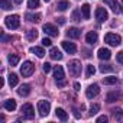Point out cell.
Masks as SVG:
<instances>
[{
  "label": "cell",
  "mask_w": 123,
  "mask_h": 123,
  "mask_svg": "<svg viewBox=\"0 0 123 123\" xmlns=\"http://www.w3.org/2000/svg\"><path fill=\"white\" fill-rule=\"evenodd\" d=\"M29 93H31V86L29 84H22L18 88V94L20 97H26V96H29Z\"/></svg>",
  "instance_id": "cell-14"
},
{
  "label": "cell",
  "mask_w": 123,
  "mask_h": 123,
  "mask_svg": "<svg viewBox=\"0 0 123 123\" xmlns=\"http://www.w3.org/2000/svg\"><path fill=\"white\" fill-rule=\"evenodd\" d=\"M104 42H106V43H109V45H111V46H117V45H120L122 38H120L119 35H116V33L109 32V33L104 36Z\"/></svg>",
  "instance_id": "cell-5"
},
{
  "label": "cell",
  "mask_w": 123,
  "mask_h": 123,
  "mask_svg": "<svg viewBox=\"0 0 123 123\" xmlns=\"http://www.w3.org/2000/svg\"><path fill=\"white\" fill-rule=\"evenodd\" d=\"M96 19L98 22H106L109 19V13L104 7H97L96 9Z\"/></svg>",
  "instance_id": "cell-9"
},
{
  "label": "cell",
  "mask_w": 123,
  "mask_h": 123,
  "mask_svg": "<svg viewBox=\"0 0 123 123\" xmlns=\"http://www.w3.org/2000/svg\"><path fill=\"white\" fill-rule=\"evenodd\" d=\"M97 41H98L97 32H88V33L86 35V42H87L88 45H94V43H97Z\"/></svg>",
  "instance_id": "cell-12"
},
{
  "label": "cell",
  "mask_w": 123,
  "mask_h": 123,
  "mask_svg": "<svg viewBox=\"0 0 123 123\" xmlns=\"http://www.w3.org/2000/svg\"><path fill=\"white\" fill-rule=\"evenodd\" d=\"M122 2H123V0H122Z\"/></svg>",
  "instance_id": "cell-48"
},
{
  "label": "cell",
  "mask_w": 123,
  "mask_h": 123,
  "mask_svg": "<svg viewBox=\"0 0 123 123\" xmlns=\"http://www.w3.org/2000/svg\"><path fill=\"white\" fill-rule=\"evenodd\" d=\"M74 116H75V117H77V119H80V113H78V111H77V110H74Z\"/></svg>",
  "instance_id": "cell-44"
},
{
  "label": "cell",
  "mask_w": 123,
  "mask_h": 123,
  "mask_svg": "<svg viewBox=\"0 0 123 123\" xmlns=\"http://www.w3.org/2000/svg\"><path fill=\"white\" fill-rule=\"evenodd\" d=\"M7 80H9V86H10V87H15V86H18V83H19V77H18L16 74H13V73L9 74V78H7Z\"/></svg>",
  "instance_id": "cell-24"
},
{
  "label": "cell",
  "mask_w": 123,
  "mask_h": 123,
  "mask_svg": "<svg viewBox=\"0 0 123 123\" xmlns=\"http://www.w3.org/2000/svg\"><path fill=\"white\" fill-rule=\"evenodd\" d=\"M80 35H81V31L77 29V28H70V29L67 31V36H70V38H73V39L80 38Z\"/></svg>",
  "instance_id": "cell-20"
},
{
  "label": "cell",
  "mask_w": 123,
  "mask_h": 123,
  "mask_svg": "<svg viewBox=\"0 0 123 123\" xmlns=\"http://www.w3.org/2000/svg\"><path fill=\"white\" fill-rule=\"evenodd\" d=\"M106 123L107 122V116H100V117H97V123Z\"/></svg>",
  "instance_id": "cell-39"
},
{
  "label": "cell",
  "mask_w": 123,
  "mask_h": 123,
  "mask_svg": "<svg viewBox=\"0 0 123 123\" xmlns=\"http://www.w3.org/2000/svg\"><path fill=\"white\" fill-rule=\"evenodd\" d=\"M13 2H15V3H16V5H20V3H22V2H23V0H13Z\"/></svg>",
  "instance_id": "cell-45"
},
{
  "label": "cell",
  "mask_w": 123,
  "mask_h": 123,
  "mask_svg": "<svg viewBox=\"0 0 123 123\" xmlns=\"http://www.w3.org/2000/svg\"><path fill=\"white\" fill-rule=\"evenodd\" d=\"M49 56H51V59H55V61L62 59V54H61V51H59L58 48H51V51H49Z\"/></svg>",
  "instance_id": "cell-16"
},
{
  "label": "cell",
  "mask_w": 123,
  "mask_h": 123,
  "mask_svg": "<svg viewBox=\"0 0 123 123\" xmlns=\"http://www.w3.org/2000/svg\"><path fill=\"white\" fill-rule=\"evenodd\" d=\"M122 12H123V9H122Z\"/></svg>",
  "instance_id": "cell-47"
},
{
  "label": "cell",
  "mask_w": 123,
  "mask_h": 123,
  "mask_svg": "<svg viewBox=\"0 0 123 123\" xmlns=\"http://www.w3.org/2000/svg\"><path fill=\"white\" fill-rule=\"evenodd\" d=\"M73 20H74V22H80V20H81L78 10H74V12H73Z\"/></svg>",
  "instance_id": "cell-35"
},
{
  "label": "cell",
  "mask_w": 123,
  "mask_h": 123,
  "mask_svg": "<svg viewBox=\"0 0 123 123\" xmlns=\"http://www.w3.org/2000/svg\"><path fill=\"white\" fill-rule=\"evenodd\" d=\"M7 59H9V64H10L12 67H15V65L19 64V55H16V54H10Z\"/></svg>",
  "instance_id": "cell-26"
},
{
  "label": "cell",
  "mask_w": 123,
  "mask_h": 123,
  "mask_svg": "<svg viewBox=\"0 0 123 123\" xmlns=\"http://www.w3.org/2000/svg\"><path fill=\"white\" fill-rule=\"evenodd\" d=\"M49 71H51V64H49V62H45V64H43V73L48 74Z\"/></svg>",
  "instance_id": "cell-37"
},
{
  "label": "cell",
  "mask_w": 123,
  "mask_h": 123,
  "mask_svg": "<svg viewBox=\"0 0 123 123\" xmlns=\"http://www.w3.org/2000/svg\"><path fill=\"white\" fill-rule=\"evenodd\" d=\"M81 13H83L84 19H90V5L88 3H84L81 6Z\"/></svg>",
  "instance_id": "cell-22"
},
{
  "label": "cell",
  "mask_w": 123,
  "mask_h": 123,
  "mask_svg": "<svg viewBox=\"0 0 123 123\" xmlns=\"http://www.w3.org/2000/svg\"><path fill=\"white\" fill-rule=\"evenodd\" d=\"M62 48H64L68 54H75V52H77V46H75V43L68 42V41H62Z\"/></svg>",
  "instance_id": "cell-13"
},
{
  "label": "cell",
  "mask_w": 123,
  "mask_h": 123,
  "mask_svg": "<svg viewBox=\"0 0 123 123\" xmlns=\"http://www.w3.org/2000/svg\"><path fill=\"white\" fill-rule=\"evenodd\" d=\"M104 3H106L114 13H120V12H122V7L119 6L117 0H104Z\"/></svg>",
  "instance_id": "cell-10"
},
{
  "label": "cell",
  "mask_w": 123,
  "mask_h": 123,
  "mask_svg": "<svg viewBox=\"0 0 123 123\" xmlns=\"http://www.w3.org/2000/svg\"><path fill=\"white\" fill-rule=\"evenodd\" d=\"M100 110V104H97V103H94V104H91V107H90V111H88V114L90 116H94V114H97V111Z\"/></svg>",
  "instance_id": "cell-29"
},
{
  "label": "cell",
  "mask_w": 123,
  "mask_h": 123,
  "mask_svg": "<svg viewBox=\"0 0 123 123\" xmlns=\"http://www.w3.org/2000/svg\"><path fill=\"white\" fill-rule=\"evenodd\" d=\"M5 23L9 29H18L20 26V19H19L18 15H10L5 19Z\"/></svg>",
  "instance_id": "cell-1"
},
{
  "label": "cell",
  "mask_w": 123,
  "mask_h": 123,
  "mask_svg": "<svg viewBox=\"0 0 123 123\" xmlns=\"http://www.w3.org/2000/svg\"><path fill=\"white\" fill-rule=\"evenodd\" d=\"M42 45H43V46H51V45H52V41H51L49 38H43V39H42Z\"/></svg>",
  "instance_id": "cell-36"
},
{
  "label": "cell",
  "mask_w": 123,
  "mask_h": 123,
  "mask_svg": "<svg viewBox=\"0 0 123 123\" xmlns=\"http://www.w3.org/2000/svg\"><path fill=\"white\" fill-rule=\"evenodd\" d=\"M54 77H55L56 81H59V80L64 78V68L61 67V65H56V67L54 68Z\"/></svg>",
  "instance_id": "cell-17"
},
{
  "label": "cell",
  "mask_w": 123,
  "mask_h": 123,
  "mask_svg": "<svg viewBox=\"0 0 123 123\" xmlns=\"http://www.w3.org/2000/svg\"><path fill=\"white\" fill-rule=\"evenodd\" d=\"M68 71H70V74L73 77L80 75L81 74V62H80V61H77V59H73L71 62L68 64Z\"/></svg>",
  "instance_id": "cell-3"
},
{
  "label": "cell",
  "mask_w": 123,
  "mask_h": 123,
  "mask_svg": "<svg viewBox=\"0 0 123 123\" xmlns=\"http://www.w3.org/2000/svg\"><path fill=\"white\" fill-rule=\"evenodd\" d=\"M113 70H114V68H113L111 65H109V64H101V65H100V71H101V73H111Z\"/></svg>",
  "instance_id": "cell-31"
},
{
  "label": "cell",
  "mask_w": 123,
  "mask_h": 123,
  "mask_svg": "<svg viewBox=\"0 0 123 123\" xmlns=\"http://www.w3.org/2000/svg\"><path fill=\"white\" fill-rule=\"evenodd\" d=\"M94 73H96V68H94V65H87V71H86V77H87V78H90L91 75H94Z\"/></svg>",
  "instance_id": "cell-32"
},
{
  "label": "cell",
  "mask_w": 123,
  "mask_h": 123,
  "mask_svg": "<svg viewBox=\"0 0 123 123\" xmlns=\"http://www.w3.org/2000/svg\"><path fill=\"white\" fill-rule=\"evenodd\" d=\"M97 56H98L100 59L107 61V59L111 58V52H110V49H107V48H100L98 52H97Z\"/></svg>",
  "instance_id": "cell-11"
},
{
  "label": "cell",
  "mask_w": 123,
  "mask_h": 123,
  "mask_svg": "<svg viewBox=\"0 0 123 123\" xmlns=\"http://www.w3.org/2000/svg\"><path fill=\"white\" fill-rule=\"evenodd\" d=\"M117 83V77H107V78H104V84H107V86H111V84H116Z\"/></svg>",
  "instance_id": "cell-34"
},
{
  "label": "cell",
  "mask_w": 123,
  "mask_h": 123,
  "mask_svg": "<svg viewBox=\"0 0 123 123\" xmlns=\"http://www.w3.org/2000/svg\"><path fill=\"white\" fill-rule=\"evenodd\" d=\"M98 93H100V87H98V84H91V86L86 90V96H87L88 98H94V97H97Z\"/></svg>",
  "instance_id": "cell-8"
},
{
  "label": "cell",
  "mask_w": 123,
  "mask_h": 123,
  "mask_svg": "<svg viewBox=\"0 0 123 123\" xmlns=\"http://www.w3.org/2000/svg\"><path fill=\"white\" fill-rule=\"evenodd\" d=\"M38 38V31L36 29H29L26 31V39L28 41H35Z\"/></svg>",
  "instance_id": "cell-23"
},
{
  "label": "cell",
  "mask_w": 123,
  "mask_h": 123,
  "mask_svg": "<svg viewBox=\"0 0 123 123\" xmlns=\"http://www.w3.org/2000/svg\"><path fill=\"white\" fill-rule=\"evenodd\" d=\"M56 83H58L59 87H64V86H65V81H61V80H59V81H56Z\"/></svg>",
  "instance_id": "cell-42"
},
{
  "label": "cell",
  "mask_w": 123,
  "mask_h": 123,
  "mask_svg": "<svg viewBox=\"0 0 123 123\" xmlns=\"http://www.w3.org/2000/svg\"><path fill=\"white\" fill-rule=\"evenodd\" d=\"M42 29H43V32H45L46 35H49V36H52V38H55V36H58V35H59L58 28H56V26H54V25H51V23H45Z\"/></svg>",
  "instance_id": "cell-7"
},
{
  "label": "cell",
  "mask_w": 123,
  "mask_h": 123,
  "mask_svg": "<svg viewBox=\"0 0 123 123\" xmlns=\"http://www.w3.org/2000/svg\"><path fill=\"white\" fill-rule=\"evenodd\" d=\"M68 7H70V3L67 2V0H62V2H58L56 3V9L61 10V12H65Z\"/></svg>",
  "instance_id": "cell-25"
},
{
  "label": "cell",
  "mask_w": 123,
  "mask_h": 123,
  "mask_svg": "<svg viewBox=\"0 0 123 123\" xmlns=\"http://www.w3.org/2000/svg\"><path fill=\"white\" fill-rule=\"evenodd\" d=\"M120 97H122V93H120V91H110V93L106 96V100H107V103H113V101L119 100Z\"/></svg>",
  "instance_id": "cell-15"
},
{
  "label": "cell",
  "mask_w": 123,
  "mask_h": 123,
  "mask_svg": "<svg viewBox=\"0 0 123 123\" xmlns=\"http://www.w3.org/2000/svg\"><path fill=\"white\" fill-rule=\"evenodd\" d=\"M111 114H113V117L114 119H117V120H120L122 117H123V111H122V109H111Z\"/></svg>",
  "instance_id": "cell-28"
},
{
  "label": "cell",
  "mask_w": 123,
  "mask_h": 123,
  "mask_svg": "<svg viewBox=\"0 0 123 123\" xmlns=\"http://www.w3.org/2000/svg\"><path fill=\"white\" fill-rule=\"evenodd\" d=\"M3 107H5L7 111H13V110L16 109V100H13V98L6 100V101L3 103Z\"/></svg>",
  "instance_id": "cell-19"
},
{
  "label": "cell",
  "mask_w": 123,
  "mask_h": 123,
  "mask_svg": "<svg viewBox=\"0 0 123 123\" xmlns=\"http://www.w3.org/2000/svg\"><path fill=\"white\" fill-rule=\"evenodd\" d=\"M45 2H49V0H45Z\"/></svg>",
  "instance_id": "cell-46"
},
{
  "label": "cell",
  "mask_w": 123,
  "mask_h": 123,
  "mask_svg": "<svg viewBox=\"0 0 123 123\" xmlns=\"http://www.w3.org/2000/svg\"><path fill=\"white\" fill-rule=\"evenodd\" d=\"M0 6H2L3 10H9V9H12V3L9 2V0H0Z\"/></svg>",
  "instance_id": "cell-30"
},
{
  "label": "cell",
  "mask_w": 123,
  "mask_h": 123,
  "mask_svg": "<svg viewBox=\"0 0 123 123\" xmlns=\"http://www.w3.org/2000/svg\"><path fill=\"white\" fill-rule=\"evenodd\" d=\"M55 114H56V117H58L59 120H62V122L68 120V113H67L64 109H61V107H56V110H55Z\"/></svg>",
  "instance_id": "cell-18"
},
{
  "label": "cell",
  "mask_w": 123,
  "mask_h": 123,
  "mask_svg": "<svg viewBox=\"0 0 123 123\" xmlns=\"http://www.w3.org/2000/svg\"><path fill=\"white\" fill-rule=\"evenodd\" d=\"M33 71H35V65L31 62V61H25L23 65L20 67V74L23 77H31L33 74Z\"/></svg>",
  "instance_id": "cell-4"
},
{
  "label": "cell",
  "mask_w": 123,
  "mask_h": 123,
  "mask_svg": "<svg viewBox=\"0 0 123 123\" xmlns=\"http://www.w3.org/2000/svg\"><path fill=\"white\" fill-rule=\"evenodd\" d=\"M31 52H32L33 55H36L38 58H42V56L45 55V51H43V48H41V46H32V48H31Z\"/></svg>",
  "instance_id": "cell-21"
},
{
  "label": "cell",
  "mask_w": 123,
  "mask_h": 123,
  "mask_svg": "<svg viewBox=\"0 0 123 123\" xmlns=\"http://www.w3.org/2000/svg\"><path fill=\"white\" fill-rule=\"evenodd\" d=\"M49 110H51V103L48 100H39L38 101V111H39V116L45 117L49 114Z\"/></svg>",
  "instance_id": "cell-2"
},
{
  "label": "cell",
  "mask_w": 123,
  "mask_h": 123,
  "mask_svg": "<svg viewBox=\"0 0 123 123\" xmlns=\"http://www.w3.org/2000/svg\"><path fill=\"white\" fill-rule=\"evenodd\" d=\"M117 62H120V64H123V51H120L119 54H117Z\"/></svg>",
  "instance_id": "cell-38"
},
{
  "label": "cell",
  "mask_w": 123,
  "mask_h": 123,
  "mask_svg": "<svg viewBox=\"0 0 123 123\" xmlns=\"http://www.w3.org/2000/svg\"><path fill=\"white\" fill-rule=\"evenodd\" d=\"M9 39H12V36H7V35H2V42H6V41H9Z\"/></svg>",
  "instance_id": "cell-40"
},
{
  "label": "cell",
  "mask_w": 123,
  "mask_h": 123,
  "mask_svg": "<svg viewBox=\"0 0 123 123\" xmlns=\"http://www.w3.org/2000/svg\"><path fill=\"white\" fill-rule=\"evenodd\" d=\"M20 111H22V114H23L25 119H33L35 117V110H33V106L31 103L23 104L22 109H20Z\"/></svg>",
  "instance_id": "cell-6"
},
{
  "label": "cell",
  "mask_w": 123,
  "mask_h": 123,
  "mask_svg": "<svg viewBox=\"0 0 123 123\" xmlns=\"http://www.w3.org/2000/svg\"><path fill=\"white\" fill-rule=\"evenodd\" d=\"M26 19H28L29 22L38 23V22L41 20V15H39V13H35V15H32V13H28V15H26Z\"/></svg>",
  "instance_id": "cell-27"
},
{
  "label": "cell",
  "mask_w": 123,
  "mask_h": 123,
  "mask_svg": "<svg viewBox=\"0 0 123 123\" xmlns=\"http://www.w3.org/2000/svg\"><path fill=\"white\" fill-rule=\"evenodd\" d=\"M28 7H29V9H36V7H39V0H28Z\"/></svg>",
  "instance_id": "cell-33"
},
{
  "label": "cell",
  "mask_w": 123,
  "mask_h": 123,
  "mask_svg": "<svg viewBox=\"0 0 123 123\" xmlns=\"http://www.w3.org/2000/svg\"><path fill=\"white\" fill-rule=\"evenodd\" d=\"M56 22H58L59 25H64V23H65V18H58Z\"/></svg>",
  "instance_id": "cell-41"
},
{
  "label": "cell",
  "mask_w": 123,
  "mask_h": 123,
  "mask_svg": "<svg viewBox=\"0 0 123 123\" xmlns=\"http://www.w3.org/2000/svg\"><path fill=\"white\" fill-rule=\"evenodd\" d=\"M74 88L78 91V90H80V84H78V83H75V84H74Z\"/></svg>",
  "instance_id": "cell-43"
}]
</instances>
